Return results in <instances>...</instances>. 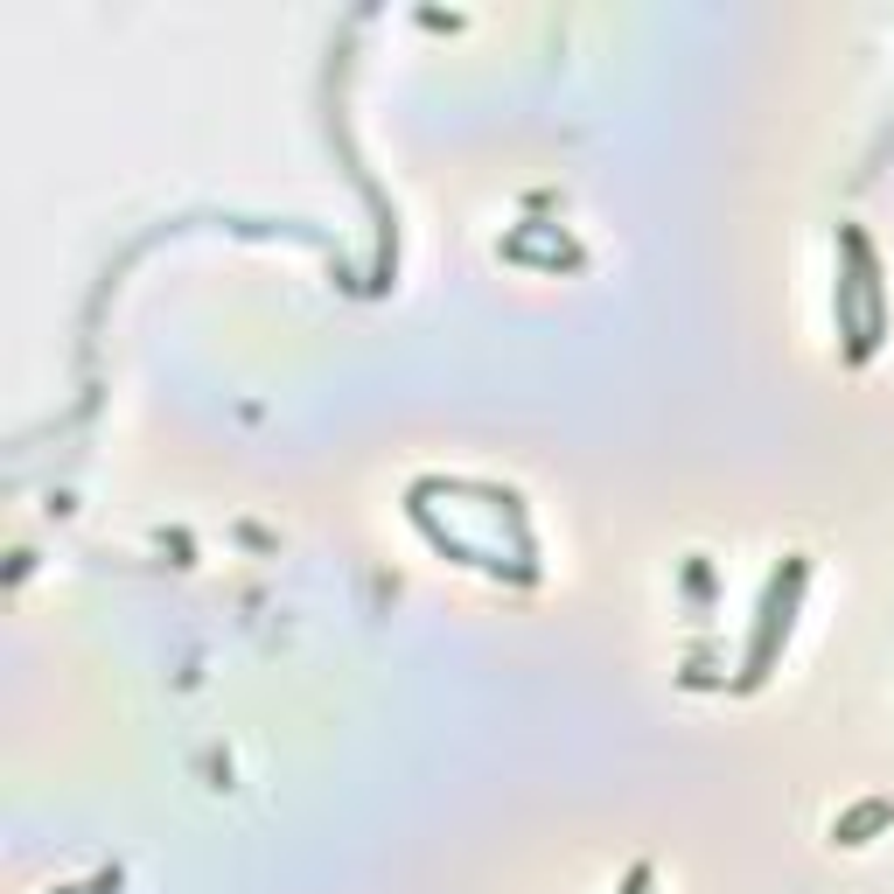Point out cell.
I'll return each instance as SVG.
<instances>
[{"mask_svg": "<svg viewBox=\"0 0 894 894\" xmlns=\"http://www.w3.org/2000/svg\"><path fill=\"white\" fill-rule=\"evenodd\" d=\"M643 887H650V873H643V867H636V881H630V894H643Z\"/></svg>", "mask_w": 894, "mask_h": 894, "instance_id": "2", "label": "cell"}, {"mask_svg": "<svg viewBox=\"0 0 894 894\" xmlns=\"http://www.w3.org/2000/svg\"><path fill=\"white\" fill-rule=\"evenodd\" d=\"M881 817H887V804H860V811H852V817H846V825H839V839L852 846V831H867V825H881Z\"/></svg>", "mask_w": 894, "mask_h": 894, "instance_id": "1", "label": "cell"}]
</instances>
